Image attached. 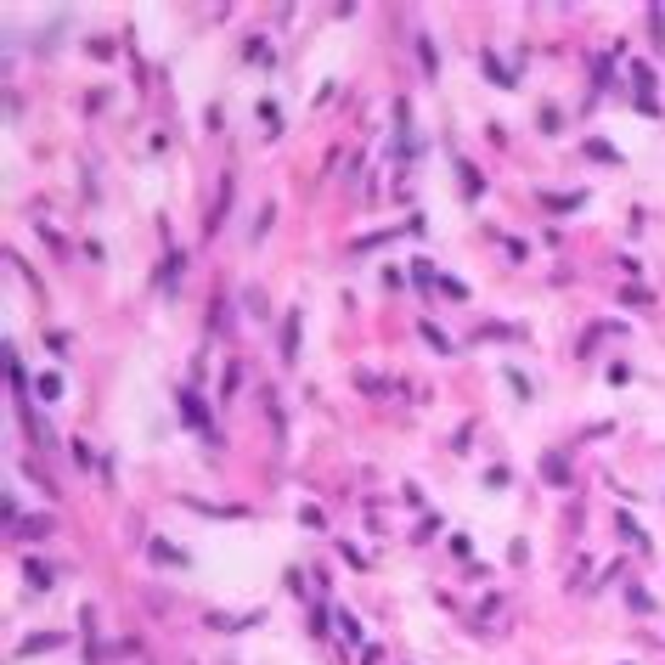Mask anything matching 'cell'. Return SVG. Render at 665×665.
Instances as JSON below:
<instances>
[{
	"instance_id": "11",
	"label": "cell",
	"mask_w": 665,
	"mask_h": 665,
	"mask_svg": "<svg viewBox=\"0 0 665 665\" xmlns=\"http://www.w3.org/2000/svg\"><path fill=\"white\" fill-rule=\"evenodd\" d=\"M620 530H626V536H632V541H637V547H649V536H643V530H637V524H632V514H620Z\"/></svg>"
},
{
	"instance_id": "1",
	"label": "cell",
	"mask_w": 665,
	"mask_h": 665,
	"mask_svg": "<svg viewBox=\"0 0 665 665\" xmlns=\"http://www.w3.org/2000/svg\"><path fill=\"white\" fill-rule=\"evenodd\" d=\"M457 175H462V198H479V192H485V175H474L468 158H457Z\"/></svg>"
},
{
	"instance_id": "2",
	"label": "cell",
	"mask_w": 665,
	"mask_h": 665,
	"mask_svg": "<svg viewBox=\"0 0 665 665\" xmlns=\"http://www.w3.org/2000/svg\"><path fill=\"white\" fill-rule=\"evenodd\" d=\"M294 356H299V310L282 321V361H294Z\"/></svg>"
},
{
	"instance_id": "10",
	"label": "cell",
	"mask_w": 665,
	"mask_h": 665,
	"mask_svg": "<svg viewBox=\"0 0 665 665\" xmlns=\"http://www.w3.org/2000/svg\"><path fill=\"white\" fill-rule=\"evenodd\" d=\"M152 558H169V564H186V558H181V553L169 547V541H152Z\"/></svg>"
},
{
	"instance_id": "8",
	"label": "cell",
	"mask_w": 665,
	"mask_h": 665,
	"mask_svg": "<svg viewBox=\"0 0 665 665\" xmlns=\"http://www.w3.org/2000/svg\"><path fill=\"white\" fill-rule=\"evenodd\" d=\"M23 575H28V587H40V592L51 587V575H46V564H28V570H23Z\"/></svg>"
},
{
	"instance_id": "9",
	"label": "cell",
	"mask_w": 665,
	"mask_h": 665,
	"mask_svg": "<svg viewBox=\"0 0 665 665\" xmlns=\"http://www.w3.org/2000/svg\"><path fill=\"white\" fill-rule=\"evenodd\" d=\"M423 339H429L435 350H451V339H445V333H440V327H435V321H423Z\"/></svg>"
},
{
	"instance_id": "7",
	"label": "cell",
	"mask_w": 665,
	"mask_h": 665,
	"mask_svg": "<svg viewBox=\"0 0 665 665\" xmlns=\"http://www.w3.org/2000/svg\"><path fill=\"white\" fill-rule=\"evenodd\" d=\"M40 395H46V400H57V395H63V378H57V372H46V378H40Z\"/></svg>"
},
{
	"instance_id": "5",
	"label": "cell",
	"mask_w": 665,
	"mask_h": 665,
	"mask_svg": "<svg viewBox=\"0 0 665 665\" xmlns=\"http://www.w3.org/2000/svg\"><path fill=\"white\" fill-rule=\"evenodd\" d=\"M541 479H547V485H564L570 474H564V462H558V457H547V462H541Z\"/></svg>"
},
{
	"instance_id": "4",
	"label": "cell",
	"mask_w": 665,
	"mask_h": 665,
	"mask_svg": "<svg viewBox=\"0 0 665 665\" xmlns=\"http://www.w3.org/2000/svg\"><path fill=\"white\" fill-rule=\"evenodd\" d=\"M181 406H186V417H192L198 429H209V412L198 406V395H192V389H181Z\"/></svg>"
},
{
	"instance_id": "6",
	"label": "cell",
	"mask_w": 665,
	"mask_h": 665,
	"mask_svg": "<svg viewBox=\"0 0 665 665\" xmlns=\"http://www.w3.org/2000/svg\"><path fill=\"white\" fill-rule=\"evenodd\" d=\"M339 632H344V643H356V637H361V626H356V615H350V609H339Z\"/></svg>"
},
{
	"instance_id": "3",
	"label": "cell",
	"mask_w": 665,
	"mask_h": 665,
	"mask_svg": "<svg viewBox=\"0 0 665 665\" xmlns=\"http://www.w3.org/2000/svg\"><path fill=\"white\" fill-rule=\"evenodd\" d=\"M175 282H181V254H169L164 271H158V288H164V294H175Z\"/></svg>"
}]
</instances>
